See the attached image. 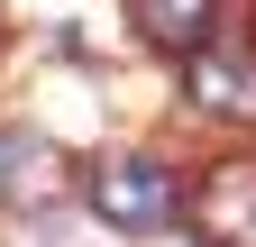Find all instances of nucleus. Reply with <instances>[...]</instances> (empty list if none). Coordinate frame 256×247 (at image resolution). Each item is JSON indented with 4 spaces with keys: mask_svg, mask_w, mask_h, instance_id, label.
Instances as JSON below:
<instances>
[{
    "mask_svg": "<svg viewBox=\"0 0 256 247\" xmlns=\"http://www.w3.org/2000/svg\"><path fill=\"white\" fill-rule=\"evenodd\" d=\"M82 192H92V210H101V229H119V238H156L165 220H183V183H174V165H156V156H101L82 174Z\"/></svg>",
    "mask_w": 256,
    "mask_h": 247,
    "instance_id": "f257e3e1",
    "label": "nucleus"
},
{
    "mask_svg": "<svg viewBox=\"0 0 256 247\" xmlns=\"http://www.w3.org/2000/svg\"><path fill=\"white\" fill-rule=\"evenodd\" d=\"M183 220L202 229V247H256V156H220V165H202Z\"/></svg>",
    "mask_w": 256,
    "mask_h": 247,
    "instance_id": "f03ea898",
    "label": "nucleus"
},
{
    "mask_svg": "<svg viewBox=\"0 0 256 247\" xmlns=\"http://www.w3.org/2000/svg\"><path fill=\"white\" fill-rule=\"evenodd\" d=\"M64 192H82V174L64 165L37 128H18L10 146H0V202H10V210H55Z\"/></svg>",
    "mask_w": 256,
    "mask_h": 247,
    "instance_id": "7ed1b4c3",
    "label": "nucleus"
},
{
    "mask_svg": "<svg viewBox=\"0 0 256 247\" xmlns=\"http://www.w3.org/2000/svg\"><path fill=\"white\" fill-rule=\"evenodd\" d=\"M183 92L210 119H256V55L247 46H192L183 55Z\"/></svg>",
    "mask_w": 256,
    "mask_h": 247,
    "instance_id": "20e7f679",
    "label": "nucleus"
},
{
    "mask_svg": "<svg viewBox=\"0 0 256 247\" xmlns=\"http://www.w3.org/2000/svg\"><path fill=\"white\" fill-rule=\"evenodd\" d=\"M210 18H220V0H138V28L156 46H174V55H192L210 37Z\"/></svg>",
    "mask_w": 256,
    "mask_h": 247,
    "instance_id": "39448f33",
    "label": "nucleus"
}]
</instances>
